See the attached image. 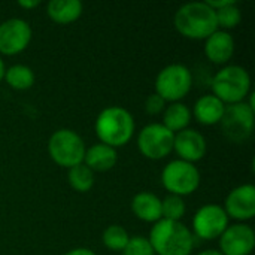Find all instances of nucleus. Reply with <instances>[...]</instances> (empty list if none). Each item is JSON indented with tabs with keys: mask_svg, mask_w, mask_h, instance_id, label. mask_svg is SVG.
<instances>
[{
	"mask_svg": "<svg viewBox=\"0 0 255 255\" xmlns=\"http://www.w3.org/2000/svg\"><path fill=\"white\" fill-rule=\"evenodd\" d=\"M215 16H217L218 30L229 31V30L236 28L241 24V21H242V10L238 6V1H233L229 6L215 10Z\"/></svg>",
	"mask_w": 255,
	"mask_h": 255,
	"instance_id": "nucleus-24",
	"label": "nucleus"
},
{
	"mask_svg": "<svg viewBox=\"0 0 255 255\" xmlns=\"http://www.w3.org/2000/svg\"><path fill=\"white\" fill-rule=\"evenodd\" d=\"M64 255H97L94 251H91L90 248H73L70 251H67Z\"/></svg>",
	"mask_w": 255,
	"mask_h": 255,
	"instance_id": "nucleus-30",
	"label": "nucleus"
},
{
	"mask_svg": "<svg viewBox=\"0 0 255 255\" xmlns=\"http://www.w3.org/2000/svg\"><path fill=\"white\" fill-rule=\"evenodd\" d=\"M173 151L178 154L179 160L196 164L206 155L208 142L200 131L194 128H185L182 131L175 133Z\"/></svg>",
	"mask_w": 255,
	"mask_h": 255,
	"instance_id": "nucleus-14",
	"label": "nucleus"
},
{
	"mask_svg": "<svg viewBox=\"0 0 255 255\" xmlns=\"http://www.w3.org/2000/svg\"><path fill=\"white\" fill-rule=\"evenodd\" d=\"M155 255H191L196 238L193 232L181 221L160 220L148 236Z\"/></svg>",
	"mask_w": 255,
	"mask_h": 255,
	"instance_id": "nucleus-2",
	"label": "nucleus"
},
{
	"mask_svg": "<svg viewBox=\"0 0 255 255\" xmlns=\"http://www.w3.org/2000/svg\"><path fill=\"white\" fill-rule=\"evenodd\" d=\"M123 255H155L148 238L130 236L128 244L123 250Z\"/></svg>",
	"mask_w": 255,
	"mask_h": 255,
	"instance_id": "nucleus-26",
	"label": "nucleus"
},
{
	"mask_svg": "<svg viewBox=\"0 0 255 255\" xmlns=\"http://www.w3.org/2000/svg\"><path fill=\"white\" fill-rule=\"evenodd\" d=\"M233 1H236V0H206L205 3H206L211 9L218 10V9H221V7H226V6L232 4Z\"/></svg>",
	"mask_w": 255,
	"mask_h": 255,
	"instance_id": "nucleus-28",
	"label": "nucleus"
},
{
	"mask_svg": "<svg viewBox=\"0 0 255 255\" xmlns=\"http://www.w3.org/2000/svg\"><path fill=\"white\" fill-rule=\"evenodd\" d=\"M136 130L133 115L123 106H108L96 118L94 131L100 143L111 148H121L127 145Z\"/></svg>",
	"mask_w": 255,
	"mask_h": 255,
	"instance_id": "nucleus-1",
	"label": "nucleus"
},
{
	"mask_svg": "<svg viewBox=\"0 0 255 255\" xmlns=\"http://www.w3.org/2000/svg\"><path fill=\"white\" fill-rule=\"evenodd\" d=\"M48 155L60 167L72 169L84 163L87 145L72 128H58L48 139Z\"/></svg>",
	"mask_w": 255,
	"mask_h": 255,
	"instance_id": "nucleus-5",
	"label": "nucleus"
},
{
	"mask_svg": "<svg viewBox=\"0 0 255 255\" xmlns=\"http://www.w3.org/2000/svg\"><path fill=\"white\" fill-rule=\"evenodd\" d=\"M3 79L6 81V84L10 88H13L16 91H25V90L33 87L36 76H34V72L28 66L13 64V66L6 69Z\"/></svg>",
	"mask_w": 255,
	"mask_h": 255,
	"instance_id": "nucleus-21",
	"label": "nucleus"
},
{
	"mask_svg": "<svg viewBox=\"0 0 255 255\" xmlns=\"http://www.w3.org/2000/svg\"><path fill=\"white\" fill-rule=\"evenodd\" d=\"M4 72H6V67H4V61L0 58V82L3 81V78H4Z\"/></svg>",
	"mask_w": 255,
	"mask_h": 255,
	"instance_id": "nucleus-32",
	"label": "nucleus"
},
{
	"mask_svg": "<svg viewBox=\"0 0 255 255\" xmlns=\"http://www.w3.org/2000/svg\"><path fill=\"white\" fill-rule=\"evenodd\" d=\"M254 248V230L245 223H236L229 226L220 236L218 251L223 255H251Z\"/></svg>",
	"mask_w": 255,
	"mask_h": 255,
	"instance_id": "nucleus-12",
	"label": "nucleus"
},
{
	"mask_svg": "<svg viewBox=\"0 0 255 255\" xmlns=\"http://www.w3.org/2000/svg\"><path fill=\"white\" fill-rule=\"evenodd\" d=\"M154 88V93L167 103L181 102L193 88V73L184 64H169L157 73Z\"/></svg>",
	"mask_w": 255,
	"mask_h": 255,
	"instance_id": "nucleus-6",
	"label": "nucleus"
},
{
	"mask_svg": "<svg viewBox=\"0 0 255 255\" xmlns=\"http://www.w3.org/2000/svg\"><path fill=\"white\" fill-rule=\"evenodd\" d=\"M33 37L30 24L22 18H9L0 24V54L16 55L27 49Z\"/></svg>",
	"mask_w": 255,
	"mask_h": 255,
	"instance_id": "nucleus-11",
	"label": "nucleus"
},
{
	"mask_svg": "<svg viewBox=\"0 0 255 255\" xmlns=\"http://www.w3.org/2000/svg\"><path fill=\"white\" fill-rule=\"evenodd\" d=\"M202 176L196 164L184 160H172L161 170V184L169 194L187 197L197 191Z\"/></svg>",
	"mask_w": 255,
	"mask_h": 255,
	"instance_id": "nucleus-7",
	"label": "nucleus"
},
{
	"mask_svg": "<svg viewBox=\"0 0 255 255\" xmlns=\"http://www.w3.org/2000/svg\"><path fill=\"white\" fill-rule=\"evenodd\" d=\"M67 181H69V185L72 187V190H75L76 193H88L94 187L96 178H94V172L90 170L82 163V164H78V166L69 169Z\"/></svg>",
	"mask_w": 255,
	"mask_h": 255,
	"instance_id": "nucleus-22",
	"label": "nucleus"
},
{
	"mask_svg": "<svg viewBox=\"0 0 255 255\" xmlns=\"http://www.w3.org/2000/svg\"><path fill=\"white\" fill-rule=\"evenodd\" d=\"M187 212L184 197L169 194L161 200V220L181 221Z\"/></svg>",
	"mask_w": 255,
	"mask_h": 255,
	"instance_id": "nucleus-25",
	"label": "nucleus"
},
{
	"mask_svg": "<svg viewBox=\"0 0 255 255\" xmlns=\"http://www.w3.org/2000/svg\"><path fill=\"white\" fill-rule=\"evenodd\" d=\"M118 161V152L115 148H111L105 143H94L87 148L84 155V164L96 172H108L115 167Z\"/></svg>",
	"mask_w": 255,
	"mask_h": 255,
	"instance_id": "nucleus-18",
	"label": "nucleus"
},
{
	"mask_svg": "<svg viewBox=\"0 0 255 255\" xmlns=\"http://www.w3.org/2000/svg\"><path fill=\"white\" fill-rule=\"evenodd\" d=\"M223 209L227 217L239 223L250 221L255 217V187L253 184H242L233 188L224 202Z\"/></svg>",
	"mask_w": 255,
	"mask_h": 255,
	"instance_id": "nucleus-13",
	"label": "nucleus"
},
{
	"mask_svg": "<svg viewBox=\"0 0 255 255\" xmlns=\"http://www.w3.org/2000/svg\"><path fill=\"white\" fill-rule=\"evenodd\" d=\"M131 212L136 218L143 223H152L161 220V199L154 193L142 191L137 193L130 203Z\"/></svg>",
	"mask_w": 255,
	"mask_h": 255,
	"instance_id": "nucleus-17",
	"label": "nucleus"
},
{
	"mask_svg": "<svg viewBox=\"0 0 255 255\" xmlns=\"http://www.w3.org/2000/svg\"><path fill=\"white\" fill-rule=\"evenodd\" d=\"M230 226V218L227 217L223 206L215 203H208L197 209L193 217V235L202 241H215L224 233Z\"/></svg>",
	"mask_w": 255,
	"mask_h": 255,
	"instance_id": "nucleus-10",
	"label": "nucleus"
},
{
	"mask_svg": "<svg viewBox=\"0 0 255 255\" xmlns=\"http://www.w3.org/2000/svg\"><path fill=\"white\" fill-rule=\"evenodd\" d=\"M197 255H223L218 250H205V251H200Z\"/></svg>",
	"mask_w": 255,
	"mask_h": 255,
	"instance_id": "nucleus-31",
	"label": "nucleus"
},
{
	"mask_svg": "<svg viewBox=\"0 0 255 255\" xmlns=\"http://www.w3.org/2000/svg\"><path fill=\"white\" fill-rule=\"evenodd\" d=\"M84 4L79 0H51L46 4V15L60 25H67L81 18Z\"/></svg>",
	"mask_w": 255,
	"mask_h": 255,
	"instance_id": "nucleus-19",
	"label": "nucleus"
},
{
	"mask_svg": "<svg viewBox=\"0 0 255 255\" xmlns=\"http://www.w3.org/2000/svg\"><path fill=\"white\" fill-rule=\"evenodd\" d=\"M18 6L31 10V9H36L37 6H40V1L39 0H19L18 1Z\"/></svg>",
	"mask_w": 255,
	"mask_h": 255,
	"instance_id": "nucleus-29",
	"label": "nucleus"
},
{
	"mask_svg": "<svg viewBox=\"0 0 255 255\" xmlns=\"http://www.w3.org/2000/svg\"><path fill=\"white\" fill-rule=\"evenodd\" d=\"M205 55L206 58L220 66H226L235 55L236 43L229 31L217 30L208 39H205Z\"/></svg>",
	"mask_w": 255,
	"mask_h": 255,
	"instance_id": "nucleus-15",
	"label": "nucleus"
},
{
	"mask_svg": "<svg viewBox=\"0 0 255 255\" xmlns=\"http://www.w3.org/2000/svg\"><path fill=\"white\" fill-rule=\"evenodd\" d=\"M175 133L167 130L160 123H151L137 133L139 152L148 160H163L173 151Z\"/></svg>",
	"mask_w": 255,
	"mask_h": 255,
	"instance_id": "nucleus-9",
	"label": "nucleus"
},
{
	"mask_svg": "<svg viewBox=\"0 0 255 255\" xmlns=\"http://www.w3.org/2000/svg\"><path fill=\"white\" fill-rule=\"evenodd\" d=\"M128 239L130 236L127 230L120 224L108 226L102 235V242L105 248H108L109 251H117V253H123V250L128 244Z\"/></svg>",
	"mask_w": 255,
	"mask_h": 255,
	"instance_id": "nucleus-23",
	"label": "nucleus"
},
{
	"mask_svg": "<svg viewBox=\"0 0 255 255\" xmlns=\"http://www.w3.org/2000/svg\"><path fill=\"white\" fill-rule=\"evenodd\" d=\"M173 24L176 31L191 40H205L218 30L215 10L205 1H191L179 6Z\"/></svg>",
	"mask_w": 255,
	"mask_h": 255,
	"instance_id": "nucleus-3",
	"label": "nucleus"
},
{
	"mask_svg": "<svg viewBox=\"0 0 255 255\" xmlns=\"http://www.w3.org/2000/svg\"><path fill=\"white\" fill-rule=\"evenodd\" d=\"M212 93L226 106L245 102L251 94V76L239 64L223 66L211 81Z\"/></svg>",
	"mask_w": 255,
	"mask_h": 255,
	"instance_id": "nucleus-4",
	"label": "nucleus"
},
{
	"mask_svg": "<svg viewBox=\"0 0 255 255\" xmlns=\"http://www.w3.org/2000/svg\"><path fill=\"white\" fill-rule=\"evenodd\" d=\"M254 124L255 108L250 106L247 100L227 105L220 123L224 136L233 143L247 142L254 131Z\"/></svg>",
	"mask_w": 255,
	"mask_h": 255,
	"instance_id": "nucleus-8",
	"label": "nucleus"
},
{
	"mask_svg": "<svg viewBox=\"0 0 255 255\" xmlns=\"http://www.w3.org/2000/svg\"><path fill=\"white\" fill-rule=\"evenodd\" d=\"M226 105L214 94H205L199 97L193 106L191 115L202 126H217L221 123Z\"/></svg>",
	"mask_w": 255,
	"mask_h": 255,
	"instance_id": "nucleus-16",
	"label": "nucleus"
},
{
	"mask_svg": "<svg viewBox=\"0 0 255 255\" xmlns=\"http://www.w3.org/2000/svg\"><path fill=\"white\" fill-rule=\"evenodd\" d=\"M166 106H167V102L163 100V99H161L158 94H155V93L149 94V96L146 97V100H145V112H146L148 115H160V114L164 112Z\"/></svg>",
	"mask_w": 255,
	"mask_h": 255,
	"instance_id": "nucleus-27",
	"label": "nucleus"
},
{
	"mask_svg": "<svg viewBox=\"0 0 255 255\" xmlns=\"http://www.w3.org/2000/svg\"><path fill=\"white\" fill-rule=\"evenodd\" d=\"M191 118H193L191 109L185 103L176 102V103H169L166 106V109L163 112L161 124L172 133H178V131L188 128Z\"/></svg>",
	"mask_w": 255,
	"mask_h": 255,
	"instance_id": "nucleus-20",
	"label": "nucleus"
}]
</instances>
